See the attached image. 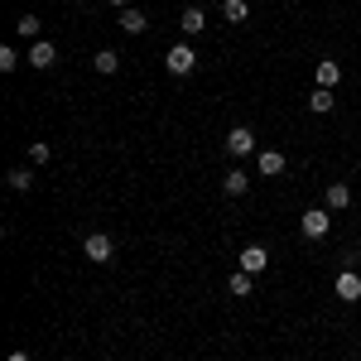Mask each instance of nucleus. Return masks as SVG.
I'll return each mask as SVG.
<instances>
[{
    "label": "nucleus",
    "instance_id": "f257e3e1",
    "mask_svg": "<svg viewBox=\"0 0 361 361\" xmlns=\"http://www.w3.org/2000/svg\"><path fill=\"white\" fill-rule=\"evenodd\" d=\"M226 154H231V159H250V154H260L255 130H250V126H231V130H226Z\"/></svg>",
    "mask_w": 361,
    "mask_h": 361
},
{
    "label": "nucleus",
    "instance_id": "f03ea898",
    "mask_svg": "<svg viewBox=\"0 0 361 361\" xmlns=\"http://www.w3.org/2000/svg\"><path fill=\"white\" fill-rule=\"evenodd\" d=\"M299 231H304L308 241H323V236L333 231V212H328V207H308L304 217H299Z\"/></svg>",
    "mask_w": 361,
    "mask_h": 361
},
{
    "label": "nucleus",
    "instance_id": "7ed1b4c3",
    "mask_svg": "<svg viewBox=\"0 0 361 361\" xmlns=\"http://www.w3.org/2000/svg\"><path fill=\"white\" fill-rule=\"evenodd\" d=\"M164 68L173 73V78H188V73L197 68V54L188 49V44H173V49L164 54Z\"/></svg>",
    "mask_w": 361,
    "mask_h": 361
},
{
    "label": "nucleus",
    "instance_id": "20e7f679",
    "mask_svg": "<svg viewBox=\"0 0 361 361\" xmlns=\"http://www.w3.org/2000/svg\"><path fill=\"white\" fill-rule=\"evenodd\" d=\"M82 250H87V260H97V265H111L116 260V241L106 236V231H92L82 241Z\"/></svg>",
    "mask_w": 361,
    "mask_h": 361
},
{
    "label": "nucleus",
    "instance_id": "39448f33",
    "mask_svg": "<svg viewBox=\"0 0 361 361\" xmlns=\"http://www.w3.org/2000/svg\"><path fill=\"white\" fill-rule=\"evenodd\" d=\"M236 260H241V270H246V275H265V265H270V250H265V246H246L241 255H236Z\"/></svg>",
    "mask_w": 361,
    "mask_h": 361
},
{
    "label": "nucleus",
    "instance_id": "423d86ee",
    "mask_svg": "<svg viewBox=\"0 0 361 361\" xmlns=\"http://www.w3.org/2000/svg\"><path fill=\"white\" fill-rule=\"evenodd\" d=\"M54 63H58V49L49 39H34L29 44V68H54Z\"/></svg>",
    "mask_w": 361,
    "mask_h": 361
},
{
    "label": "nucleus",
    "instance_id": "0eeeda50",
    "mask_svg": "<svg viewBox=\"0 0 361 361\" xmlns=\"http://www.w3.org/2000/svg\"><path fill=\"white\" fill-rule=\"evenodd\" d=\"M337 299H347V304L361 299V275L357 270H342V275H337Z\"/></svg>",
    "mask_w": 361,
    "mask_h": 361
},
{
    "label": "nucleus",
    "instance_id": "6e6552de",
    "mask_svg": "<svg viewBox=\"0 0 361 361\" xmlns=\"http://www.w3.org/2000/svg\"><path fill=\"white\" fill-rule=\"evenodd\" d=\"M246 188H250V173H246V169H226V173H222V193L226 197H241Z\"/></svg>",
    "mask_w": 361,
    "mask_h": 361
},
{
    "label": "nucleus",
    "instance_id": "1a4fd4ad",
    "mask_svg": "<svg viewBox=\"0 0 361 361\" xmlns=\"http://www.w3.org/2000/svg\"><path fill=\"white\" fill-rule=\"evenodd\" d=\"M323 207H328V212H342V207H352V188H347V183H328V193H323Z\"/></svg>",
    "mask_w": 361,
    "mask_h": 361
},
{
    "label": "nucleus",
    "instance_id": "9d476101",
    "mask_svg": "<svg viewBox=\"0 0 361 361\" xmlns=\"http://www.w3.org/2000/svg\"><path fill=\"white\" fill-rule=\"evenodd\" d=\"M313 78H318V87H328V92H333V87L342 82V68H337V58H323V63L313 68Z\"/></svg>",
    "mask_w": 361,
    "mask_h": 361
},
{
    "label": "nucleus",
    "instance_id": "9b49d317",
    "mask_svg": "<svg viewBox=\"0 0 361 361\" xmlns=\"http://www.w3.org/2000/svg\"><path fill=\"white\" fill-rule=\"evenodd\" d=\"M116 25L126 29V34H145V29H149V20H145V10H135V5H126Z\"/></svg>",
    "mask_w": 361,
    "mask_h": 361
},
{
    "label": "nucleus",
    "instance_id": "f8f14e48",
    "mask_svg": "<svg viewBox=\"0 0 361 361\" xmlns=\"http://www.w3.org/2000/svg\"><path fill=\"white\" fill-rule=\"evenodd\" d=\"M178 25H183V39H193V34H202V25H207V15H202V10H197V5H188V10H183V20H178Z\"/></svg>",
    "mask_w": 361,
    "mask_h": 361
},
{
    "label": "nucleus",
    "instance_id": "ddd939ff",
    "mask_svg": "<svg viewBox=\"0 0 361 361\" xmlns=\"http://www.w3.org/2000/svg\"><path fill=\"white\" fill-rule=\"evenodd\" d=\"M92 68H97L102 78H111V73H121V54H116V49H102V54L92 58Z\"/></svg>",
    "mask_w": 361,
    "mask_h": 361
},
{
    "label": "nucleus",
    "instance_id": "4468645a",
    "mask_svg": "<svg viewBox=\"0 0 361 361\" xmlns=\"http://www.w3.org/2000/svg\"><path fill=\"white\" fill-rule=\"evenodd\" d=\"M255 159H260V173H265V178H275V173H284V154H279V149H260Z\"/></svg>",
    "mask_w": 361,
    "mask_h": 361
},
{
    "label": "nucleus",
    "instance_id": "2eb2a0df",
    "mask_svg": "<svg viewBox=\"0 0 361 361\" xmlns=\"http://www.w3.org/2000/svg\"><path fill=\"white\" fill-rule=\"evenodd\" d=\"M246 15H250L246 0H222V20L226 25H246Z\"/></svg>",
    "mask_w": 361,
    "mask_h": 361
},
{
    "label": "nucleus",
    "instance_id": "dca6fc26",
    "mask_svg": "<svg viewBox=\"0 0 361 361\" xmlns=\"http://www.w3.org/2000/svg\"><path fill=\"white\" fill-rule=\"evenodd\" d=\"M308 111H313V116H328V111H333V92H328V87H313V97H308Z\"/></svg>",
    "mask_w": 361,
    "mask_h": 361
},
{
    "label": "nucleus",
    "instance_id": "f3484780",
    "mask_svg": "<svg viewBox=\"0 0 361 361\" xmlns=\"http://www.w3.org/2000/svg\"><path fill=\"white\" fill-rule=\"evenodd\" d=\"M39 15H20V20H15V34H20V39H29V44H34V39H39Z\"/></svg>",
    "mask_w": 361,
    "mask_h": 361
},
{
    "label": "nucleus",
    "instance_id": "a211bd4d",
    "mask_svg": "<svg viewBox=\"0 0 361 361\" xmlns=\"http://www.w3.org/2000/svg\"><path fill=\"white\" fill-rule=\"evenodd\" d=\"M5 183H10L15 193H29V188H34V173H29V169H10V173H5Z\"/></svg>",
    "mask_w": 361,
    "mask_h": 361
},
{
    "label": "nucleus",
    "instance_id": "6ab92c4d",
    "mask_svg": "<svg viewBox=\"0 0 361 361\" xmlns=\"http://www.w3.org/2000/svg\"><path fill=\"white\" fill-rule=\"evenodd\" d=\"M250 279H255V275H246V270H236V275L226 279V289H231L236 299H246V294H250Z\"/></svg>",
    "mask_w": 361,
    "mask_h": 361
},
{
    "label": "nucleus",
    "instance_id": "aec40b11",
    "mask_svg": "<svg viewBox=\"0 0 361 361\" xmlns=\"http://www.w3.org/2000/svg\"><path fill=\"white\" fill-rule=\"evenodd\" d=\"M20 68V54L15 49H0V73H15Z\"/></svg>",
    "mask_w": 361,
    "mask_h": 361
},
{
    "label": "nucleus",
    "instance_id": "412c9836",
    "mask_svg": "<svg viewBox=\"0 0 361 361\" xmlns=\"http://www.w3.org/2000/svg\"><path fill=\"white\" fill-rule=\"evenodd\" d=\"M29 159H34V164H49L54 149H49V145H29Z\"/></svg>",
    "mask_w": 361,
    "mask_h": 361
},
{
    "label": "nucleus",
    "instance_id": "4be33fe9",
    "mask_svg": "<svg viewBox=\"0 0 361 361\" xmlns=\"http://www.w3.org/2000/svg\"><path fill=\"white\" fill-rule=\"evenodd\" d=\"M10 361H29V352H10Z\"/></svg>",
    "mask_w": 361,
    "mask_h": 361
},
{
    "label": "nucleus",
    "instance_id": "5701e85b",
    "mask_svg": "<svg viewBox=\"0 0 361 361\" xmlns=\"http://www.w3.org/2000/svg\"><path fill=\"white\" fill-rule=\"evenodd\" d=\"M106 5H116V10H126V0H106Z\"/></svg>",
    "mask_w": 361,
    "mask_h": 361
},
{
    "label": "nucleus",
    "instance_id": "b1692460",
    "mask_svg": "<svg viewBox=\"0 0 361 361\" xmlns=\"http://www.w3.org/2000/svg\"><path fill=\"white\" fill-rule=\"evenodd\" d=\"M357 260H361V255H357Z\"/></svg>",
    "mask_w": 361,
    "mask_h": 361
}]
</instances>
